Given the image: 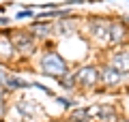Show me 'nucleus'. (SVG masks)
Wrapping results in <instances>:
<instances>
[{
  "mask_svg": "<svg viewBox=\"0 0 129 122\" xmlns=\"http://www.w3.org/2000/svg\"><path fill=\"white\" fill-rule=\"evenodd\" d=\"M39 69H41V73H45V75H54V77H62L69 73V69H67V62H64L62 58H60L58 54H45L41 58V62H39Z\"/></svg>",
  "mask_w": 129,
  "mask_h": 122,
  "instance_id": "f257e3e1",
  "label": "nucleus"
},
{
  "mask_svg": "<svg viewBox=\"0 0 129 122\" xmlns=\"http://www.w3.org/2000/svg\"><path fill=\"white\" fill-rule=\"evenodd\" d=\"M11 43H13V47L19 51V54H32V51L37 49V43H35V36H30L26 30H17L13 32V36H11Z\"/></svg>",
  "mask_w": 129,
  "mask_h": 122,
  "instance_id": "f03ea898",
  "label": "nucleus"
},
{
  "mask_svg": "<svg viewBox=\"0 0 129 122\" xmlns=\"http://www.w3.org/2000/svg\"><path fill=\"white\" fill-rule=\"evenodd\" d=\"M73 77H75V84H82V86L90 88V86H95L97 81H99V71H97L95 67H84V69H80Z\"/></svg>",
  "mask_w": 129,
  "mask_h": 122,
  "instance_id": "7ed1b4c3",
  "label": "nucleus"
},
{
  "mask_svg": "<svg viewBox=\"0 0 129 122\" xmlns=\"http://www.w3.org/2000/svg\"><path fill=\"white\" fill-rule=\"evenodd\" d=\"M110 26L112 22H108V19H95L90 24V32L97 41H108L110 39Z\"/></svg>",
  "mask_w": 129,
  "mask_h": 122,
  "instance_id": "20e7f679",
  "label": "nucleus"
},
{
  "mask_svg": "<svg viewBox=\"0 0 129 122\" xmlns=\"http://www.w3.org/2000/svg\"><path fill=\"white\" fill-rule=\"evenodd\" d=\"M110 67L116 69L120 75H127V73H129V49L116 51V54L112 56V64H110Z\"/></svg>",
  "mask_w": 129,
  "mask_h": 122,
  "instance_id": "39448f33",
  "label": "nucleus"
},
{
  "mask_svg": "<svg viewBox=\"0 0 129 122\" xmlns=\"http://www.w3.org/2000/svg\"><path fill=\"white\" fill-rule=\"evenodd\" d=\"M120 77H123V75H120L116 69H112V67H106V69L99 71V79H101L103 84H108V86H112V84L120 81Z\"/></svg>",
  "mask_w": 129,
  "mask_h": 122,
  "instance_id": "423d86ee",
  "label": "nucleus"
},
{
  "mask_svg": "<svg viewBox=\"0 0 129 122\" xmlns=\"http://www.w3.org/2000/svg\"><path fill=\"white\" fill-rule=\"evenodd\" d=\"M125 36H127L125 26H120V24L112 22V26H110V39H108V41H110V43H123Z\"/></svg>",
  "mask_w": 129,
  "mask_h": 122,
  "instance_id": "0eeeda50",
  "label": "nucleus"
},
{
  "mask_svg": "<svg viewBox=\"0 0 129 122\" xmlns=\"http://www.w3.org/2000/svg\"><path fill=\"white\" fill-rule=\"evenodd\" d=\"M30 32L37 36V39H50L52 32H54V28H52L50 24H41V22H39V24H32Z\"/></svg>",
  "mask_w": 129,
  "mask_h": 122,
  "instance_id": "6e6552de",
  "label": "nucleus"
},
{
  "mask_svg": "<svg viewBox=\"0 0 129 122\" xmlns=\"http://www.w3.org/2000/svg\"><path fill=\"white\" fill-rule=\"evenodd\" d=\"M97 116H101L103 122H118L116 109L112 107V105H101V107H97Z\"/></svg>",
  "mask_w": 129,
  "mask_h": 122,
  "instance_id": "1a4fd4ad",
  "label": "nucleus"
},
{
  "mask_svg": "<svg viewBox=\"0 0 129 122\" xmlns=\"http://www.w3.org/2000/svg\"><path fill=\"white\" fill-rule=\"evenodd\" d=\"M5 86L7 88H13V90H19V88H32L30 81L22 79V77H15V75H7L5 77Z\"/></svg>",
  "mask_w": 129,
  "mask_h": 122,
  "instance_id": "9d476101",
  "label": "nucleus"
},
{
  "mask_svg": "<svg viewBox=\"0 0 129 122\" xmlns=\"http://www.w3.org/2000/svg\"><path fill=\"white\" fill-rule=\"evenodd\" d=\"M17 111L22 113V116H26V118H32V116H37V105L32 103V101H19L17 103Z\"/></svg>",
  "mask_w": 129,
  "mask_h": 122,
  "instance_id": "9b49d317",
  "label": "nucleus"
},
{
  "mask_svg": "<svg viewBox=\"0 0 129 122\" xmlns=\"http://www.w3.org/2000/svg\"><path fill=\"white\" fill-rule=\"evenodd\" d=\"M13 51H15L13 43H11L7 36H0V58H2V60L13 58Z\"/></svg>",
  "mask_w": 129,
  "mask_h": 122,
  "instance_id": "f8f14e48",
  "label": "nucleus"
},
{
  "mask_svg": "<svg viewBox=\"0 0 129 122\" xmlns=\"http://www.w3.org/2000/svg\"><path fill=\"white\" fill-rule=\"evenodd\" d=\"M58 81H60V86H62L64 90H73V88H75V77L69 75V73L62 75V77H58Z\"/></svg>",
  "mask_w": 129,
  "mask_h": 122,
  "instance_id": "ddd939ff",
  "label": "nucleus"
},
{
  "mask_svg": "<svg viewBox=\"0 0 129 122\" xmlns=\"http://www.w3.org/2000/svg\"><path fill=\"white\" fill-rule=\"evenodd\" d=\"M73 30V22L71 19H60L58 22V32L60 34H67V32H71Z\"/></svg>",
  "mask_w": 129,
  "mask_h": 122,
  "instance_id": "4468645a",
  "label": "nucleus"
},
{
  "mask_svg": "<svg viewBox=\"0 0 129 122\" xmlns=\"http://www.w3.org/2000/svg\"><path fill=\"white\" fill-rule=\"evenodd\" d=\"M24 17H32V11H30V9L19 11V13H17V19H24Z\"/></svg>",
  "mask_w": 129,
  "mask_h": 122,
  "instance_id": "2eb2a0df",
  "label": "nucleus"
},
{
  "mask_svg": "<svg viewBox=\"0 0 129 122\" xmlns=\"http://www.w3.org/2000/svg\"><path fill=\"white\" fill-rule=\"evenodd\" d=\"M58 103L64 105V107H71V105H73V101H71V99H64V96H62V99H58Z\"/></svg>",
  "mask_w": 129,
  "mask_h": 122,
  "instance_id": "dca6fc26",
  "label": "nucleus"
},
{
  "mask_svg": "<svg viewBox=\"0 0 129 122\" xmlns=\"http://www.w3.org/2000/svg\"><path fill=\"white\" fill-rule=\"evenodd\" d=\"M5 77H7V73H5V69H0V81H5Z\"/></svg>",
  "mask_w": 129,
  "mask_h": 122,
  "instance_id": "f3484780",
  "label": "nucleus"
},
{
  "mask_svg": "<svg viewBox=\"0 0 129 122\" xmlns=\"http://www.w3.org/2000/svg\"><path fill=\"white\" fill-rule=\"evenodd\" d=\"M0 26H9V19H5V17H2V19H0Z\"/></svg>",
  "mask_w": 129,
  "mask_h": 122,
  "instance_id": "a211bd4d",
  "label": "nucleus"
},
{
  "mask_svg": "<svg viewBox=\"0 0 129 122\" xmlns=\"http://www.w3.org/2000/svg\"><path fill=\"white\" fill-rule=\"evenodd\" d=\"M125 122H127V120H125Z\"/></svg>",
  "mask_w": 129,
  "mask_h": 122,
  "instance_id": "6ab92c4d",
  "label": "nucleus"
}]
</instances>
